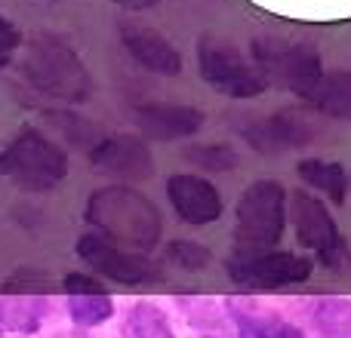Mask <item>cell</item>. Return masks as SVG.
<instances>
[{"instance_id":"6","label":"cell","mask_w":351,"mask_h":338,"mask_svg":"<svg viewBox=\"0 0 351 338\" xmlns=\"http://www.w3.org/2000/svg\"><path fill=\"white\" fill-rule=\"evenodd\" d=\"M197 71L210 90L222 92L228 99H256L268 90L265 74L253 62V55H243L237 47L216 37H204L197 43Z\"/></svg>"},{"instance_id":"8","label":"cell","mask_w":351,"mask_h":338,"mask_svg":"<svg viewBox=\"0 0 351 338\" xmlns=\"http://www.w3.org/2000/svg\"><path fill=\"white\" fill-rule=\"evenodd\" d=\"M228 280L250 292H271L284 286L308 283L315 274V259L290 249H268L256 255H228L225 259Z\"/></svg>"},{"instance_id":"10","label":"cell","mask_w":351,"mask_h":338,"mask_svg":"<svg viewBox=\"0 0 351 338\" xmlns=\"http://www.w3.org/2000/svg\"><path fill=\"white\" fill-rule=\"evenodd\" d=\"M86 160L102 172L114 175L117 181H148L154 175V154L145 135L136 133L102 135L86 154Z\"/></svg>"},{"instance_id":"23","label":"cell","mask_w":351,"mask_h":338,"mask_svg":"<svg viewBox=\"0 0 351 338\" xmlns=\"http://www.w3.org/2000/svg\"><path fill=\"white\" fill-rule=\"evenodd\" d=\"M6 308V329L16 333H37L47 314V296H10V302H3Z\"/></svg>"},{"instance_id":"26","label":"cell","mask_w":351,"mask_h":338,"mask_svg":"<svg viewBox=\"0 0 351 338\" xmlns=\"http://www.w3.org/2000/svg\"><path fill=\"white\" fill-rule=\"evenodd\" d=\"M19 47H22V28L12 18L0 16V68H6L16 59Z\"/></svg>"},{"instance_id":"17","label":"cell","mask_w":351,"mask_h":338,"mask_svg":"<svg viewBox=\"0 0 351 338\" xmlns=\"http://www.w3.org/2000/svg\"><path fill=\"white\" fill-rule=\"evenodd\" d=\"M308 105L333 120H351V71H327Z\"/></svg>"},{"instance_id":"13","label":"cell","mask_w":351,"mask_h":338,"mask_svg":"<svg viewBox=\"0 0 351 338\" xmlns=\"http://www.w3.org/2000/svg\"><path fill=\"white\" fill-rule=\"evenodd\" d=\"M117 34H121L123 49H127L142 68H148V71H154V74H167V77L182 74V53L176 49V43L170 37L154 31L152 25L133 22V18H121V22H117Z\"/></svg>"},{"instance_id":"11","label":"cell","mask_w":351,"mask_h":338,"mask_svg":"<svg viewBox=\"0 0 351 338\" xmlns=\"http://www.w3.org/2000/svg\"><path fill=\"white\" fill-rule=\"evenodd\" d=\"M167 200H170L173 212L191 228H204L222 218L225 200L216 181L204 179L194 172H173L167 179Z\"/></svg>"},{"instance_id":"3","label":"cell","mask_w":351,"mask_h":338,"mask_svg":"<svg viewBox=\"0 0 351 338\" xmlns=\"http://www.w3.org/2000/svg\"><path fill=\"white\" fill-rule=\"evenodd\" d=\"M68 175V151L43 129L25 127L0 148V179L28 194H47Z\"/></svg>"},{"instance_id":"22","label":"cell","mask_w":351,"mask_h":338,"mask_svg":"<svg viewBox=\"0 0 351 338\" xmlns=\"http://www.w3.org/2000/svg\"><path fill=\"white\" fill-rule=\"evenodd\" d=\"M47 120L56 127V133H62L68 139V145L80 148L84 154L93 151V145H96L99 139H102V129L96 127V123L84 120V117L71 114V111H47Z\"/></svg>"},{"instance_id":"16","label":"cell","mask_w":351,"mask_h":338,"mask_svg":"<svg viewBox=\"0 0 351 338\" xmlns=\"http://www.w3.org/2000/svg\"><path fill=\"white\" fill-rule=\"evenodd\" d=\"M296 172L305 185L315 187L317 194H324L330 203H336V206L346 203L351 175L342 164H336V160H321V157H305L296 164Z\"/></svg>"},{"instance_id":"19","label":"cell","mask_w":351,"mask_h":338,"mask_svg":"<svg viewBox=\"0 0 351 338\" xmlns=\"http://www.w3.org/2000/svg\"><path fill=\"white\" fill-rule=\"evenodd\" d=\"M308 317L321 338H351V298H317Z\"/></svg>"},{"instance_id":"9","label":"cell","mask_w":351,"mask_h":338,"mask_svg":"<svg viewBox=\"0 0 351 338\" xmlns=\"http://www.w3.org/2000/svg\"><path fill=\"white\" fill-rule=\"evenodd\" d=\"M77 259L90 268L93 274H99L102 280L117 286H152L160 283V268L152 261V255L136 252V249L117 246V243L105 240L96 231H86L77 237L74 246Z\"/></svg>"},{"instance_id":"1","label":"cell","mask_w":351,"mask_h":338,"mask_svg":"<svg viewBox=\"0 0 351 338\" xmlns=\"http://www.w3.org/2000/svg\"><path fill=\"white\" fill-rule=\"evenodd\" d=\"M84 222L117 246L152 255L164 240V216L148 194L133 185H102L86 197Z\"/></svg>"},{"instance_id":"15","label":"cell","mask_w":351,"mask_h":338,"mask_svg":"<svg viewBox=\"0 0 351 338\" xmlns=\"http://www.w3.org/2000/svg\"><path fill=\"white\" fill-rule=\"evenodd\" d=\"M225 311L231 314L241 338H308L299 326H293L290 320H284L274 311H262V308H250L243 302H225Z\"/></svg>"},{"instance_id":"28","label":"cell","mask_w":351,"mask_h":338,"mask_svg":"<svg viewBox=\"0 0 351 338\" xmlns=\"http://www.w3.org/2000/svg\"><path fill=\"white\" fill-rule=\"evenodd\" d=\"M108 3L121 6V10H130V12H145V10H154L160 0H108Z\"/></svg>"},{"instance_id":"2","label":"cell","mask_w":351,"mask_h":338,"mask_svg":"<svg viewBox=\"0 0 351 338\" xmlns=\"http://www.w3.org/2000/svg\"><path fill=\"white\" fill-rule=\"evenodd\" d=\"M19 77L43 99L84 105L93 96V77L80 53L59 34H34L19 59Z\"/></svg>"},{"instance_id":"24","label":"cell","mask_w":351,"mask_h":338,"mask_svg":"<svg viewBox=\"0 0 351 338\" xmlns=\"http://www.w3.org/2000/svg\"><path fill=\"white\" fill-rule=\"evenodd\" d=\"M164 255L170 265L182 268V271H200V268H206L213 261V252L197 240H170Z\"/></svg>"},{"instance_id":"5","label":"cell","mask_w":351,"mask_h":338,"mask_svg":"<svg viewBox=\"0 0 351 338\" xmlns=\"http://www.w3.org/2000/svg\"><path fill=\"white\" fill-rule=\"evenodd\" d=\"M250 55L265 74L268 86H280V90L293 92V96L305 99L317 90L324 80V65L321 55L311 43L302 40H284V37H256Z\"/></svg>"},{"instance_id":"7","label":"cell","mask_w":351,"mask_h":338,"mask_svg":"<svg viewBox=\"0 0 351 338\" xmlns=\"http://www.w3.org/2000/svg\"><path fill=\"white\" fill-rule=\"evenodd\" d=\"M290 222L293 231H296V240L321 261L330 271H339V268L348 265L351 252L348 243L342 237L339 224H336L333 212L327 209L317 194L311 191H290Z\"/></svg>"},{"instance_id":"21","label":"cell","mask_w":351,"mask_h":338,"mask_svg":"<svg viewBox=\"0 0 351 338\" xmlns=\"http://www.w3.org/2000/svg\"><path fill=\"white\" fill-rule=\"evenodd\" d=\"M182 157L191 166L204 169V172H231L241 166V154L225 142H204V145H188Z\"/></svg>"},{"instance_id":"29","label":"cell","mask_w":351,"mask_h":338,"mask_svg":"<svg viewBox=\"0 0 351 338\" xmlns=\"http://www.w3.org/2000/svg\"><path fill=\"white\" fill-rule=\"evenodd\" d=\"M6 333V308H3V302H0V338H3Z\"/></svg>"},{"instance_id":"20","label":"cell","mask_w":351,"mask_h":338,"mask_svg":"<svg viewBox=\"0 0 351 338\" xmlns=\"http://www.w3.org/2000/svg\"><path fill=\"white\" fill-rule=\"evenodd\" d=\"M68 317L77 329H96L114 317V302L108 292H74L68 296Z\"/></svg>"},{"instance_id":"4","label":"cell","mask_w":351,"mask_h":338,"mask_svg":"<svg viewBox=\"0 0 351 338\" xmlns=\"http://www.w3.org/2000/svg\"><path fill=\"white\" fill-rule=\"evenodd\" d=\"M290 216V194L280 181L259 179L241 194L234 206V252L256 255L278 249Z\"/></svg>"},{"instance_id":"12","label":"cell","mask_w":351,"mask_h":338,"mask_svg":"<svg viewBox=\"0 0 351 338\" xmlns=\"http://www.w3.org/2000/svg\"><path fill=\"white\" fill-rule=\"evenodd\" d=\"M206 114L194 105L145 102L133 108V127L152 142H182L204 129Z\"/></svg>"},{"instance_id":"18","label":"cell","mask_w":351,"mask_h":338,"mask_svg":"<svg viewBox=\"0 0 351 338\" xmlns=\"http://www.w3.org/2000/svg\"><path fill=\"white\" fill-rule=\"evenodd\" d=\"M123 335L127 338H176L167 311L158 308L154 302H148V298L130 304L127 317H123Z\"/></svg>"},{"instance_id":"27","label":"cell","mask_w":351,"mask_h":338,"mask_svg":"<svg viewBox=\"0 0 351 338\" xmlns=\"http://www.w3.org/2000/svg\"><path fill=\"white\" fill-rule=\"evenodd\" d=\"M62 289H65V296H74V292H108V286L102 283L99 274L68 271L65 277H62Z\"/></svg>"},{"instance_id":"25","label":"cell","mask_w":351,"mask_h":338,"mask_svg":"<svg viewBox=\"0 0 351 338\" xmlns=\"http://www.w3.org/2000/svg\"><path fill=\"white\" fill-rule=\"evenodd\" d=\"M56 286L49 283L47 271H31V268H22V271H12V277L3 283L6 296H49Z\"/></svg>"},{"instance_id":"14","label":"cell","mask_w":351,"mask_h":338,"mask_svg":"<svg viewBox=\"0 0 351 338\" xmlns=\"http://www.w3.org/2000/svg\"><path fill=\"white\" fill-rule=\"evenodd\" d=\"M241 133L259 154H287L296 151V148H305L315 139L311 123L305 117H299L296 111H278V114L259 117V120L247 123Z\"/></svg>"}]
</instances>
